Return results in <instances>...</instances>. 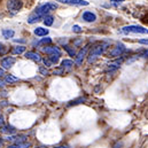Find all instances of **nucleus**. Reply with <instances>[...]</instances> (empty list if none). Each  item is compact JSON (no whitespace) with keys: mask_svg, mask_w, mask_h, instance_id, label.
Returning <instances> with one entry per match:
<instances>
[{"mask_svg":"<svg viewBox=\"0 0 148 148\" xmlns=\"http://www.w3.org/2000/svg\"><path fill=\"white\" fill-rule=\"evenodd\" d=\"M108 48V44L107 42H100V44H97V45H94L92 48H91V51H90V54H88V56H87V63H94L97 60H98V58L99 56H101L105 52H106V49Z\"/></svg>","mask_w":148,"mask_h":148,"instance_id":"f257e3e1","label":"nucleus"},{"mask_svg":"<svg viewBox=\"0 0 148 148\" xmlns=\"http://www.w3.org/2000/svg\"><path fill=\"white\" fill-rule=\"evenodd\" d=\"M121 34L129 35V34H140V35H148V29L141 25H126L119 30Z\"/></svg>","mask_w":148,"mask_h":148,"instance_id":"f03ea898","label":"nucleus"},{"mask_svg":"<svg viewBox=\"0 0 148 148\" xmlns=\"http://www.w3.org/2000/svg\"><path fill=\"white\" fill-rule=\"evenodd\" d=\"M55 9H58V3H55V2H46V3H42V5L38 6L37 8L35 9V13L45 16V15H48L49 12H53Z\"/></svg>","mask_w":148,"mask_h":148,"instance_id":"7ed1b4c3","label":"nucleus"},{"mask_svg":"<svg viewBox=\"0 0 148 148\" xmlns=\"http://www.w3.org/2000/svg\"><path fill=\"white\" fill-rule=\"evenodd\" d=\"M23 6L22 0H8L7 1V8L12 14H16L21 10Z\"/></svg>","mask_w":148,"mask_h":148,"instance_id":"20e7f679","label":"nucleus"},{"mask_svg":"<svg viewBox=\"0 0 148 148\" xmlns=\"http://www.w3.org/2000/svg\"><path fill=\"white\" fill-rule=\"evenodd\" d=\"M126 52V48H125V46L123 45V44H118L116 47H114L112 49H110L109 52H108V58H119V56H122L124 53Z\"/></svg>","mask_w":148,"mask_h":148,"instance_id":"39448f33","label":"nucleus"},{"mask_svg":"<svg viewBox=\"0 0 148 148\" xmlns=\"http://www.w3.org/2000/svg\"><path fill=\"white\" fill-rule=\"evenodd\" d=\"M88 45H86V46H84L82 49H79V52L76 54V56H75V63L77 64V66H82L83 64V62H84V60H85V58H86V55H87V51H88Z\"/></svg>","mask_w":148,"mask_h":148,"instance_id":"423d86ee","label":"nucleus"},{"mask_svg":"<svg viewBox=\"0 0 148 148\" xmlns=\"http://www.w3.org/2000/svg\"><path fill=\"white\" fill-rule=\"evenodd\" d=\"M42 52L46 53V54H48V55H58V56H61L62 55L61 49L58 46H53V45H48V46L42 47Z\"/></svg>","mask_w":148,"mask_h":148,"instance_id":"0eeeda50","label":"nucleus"},{"mask_svg":"<svg viewBox=\"0 0 148 148\" xmlns=\"http://www.w3.org/2000/svg\"><path fill=\"white\" fill-rule=\"evenodd\" d=\"M15 62H16L15 58H13V56H6V58H3L1 60L0 64H1V68L2 69H10L15 64Z\"/></svg>","mask_w":148,"mask_h":148,"instance_id":"6e6552de","label":"nucleus"},{"mask_svg":"<svg viewBox=\"0 0 148 148\" xmlns=\"http://www.w3.org/2000/svg\"><path fill=\"white\" fill-rule=\"evenodd\" d=\"M58 1L70 6H88V1L86 0H58Z\"/></svg>","mask_w":148,"mask_h":148,"instance_id":"1a4fd4ad","label":"nucleus"},{"mask_svg":"<svg viewBox=\"0 0 148 148\" xmlns=\"http://www.w3.org/2000/svg\"><path fill=\"white\" fill-rule=\"evenodd\" d=\"M82 18H83V21H85L87 23H92V22L97 21V15L91 10H85L82 15Z\"/></svg>","mask_w":148,"mask_h":148,"instance_id":"9d476101","label":"nucleus"},{"mask_svg":"<svg viewBox=\"0 0 148 148\" xmlns=\"http://www.w3.org/2000/svg\"><path fill=\"white\" fill-rule=\"evenodd\" d=\"M7 140L12 141L14 144H23V143H27V136H23V134H20V136H8Z\"/></svg>","mask_w":148,"mask_h":148,"instance_id":"9b49d317","label":"nucleus"},{"mask_svg":"<svg viewBox=\"0 0 148 148\" xmlns=\"http://www.w3.org/2000/svg\"><path fill=\"white\" fill-rule=\"evenodd\" d=\"M24 56L29 60H32L34 62H40L41 61V56L40 54L37 53V52H34V51H29V52H25Z\"/></svg>","mask_w":148,"mask_h":148,"instance_id":"f8f14e48","label":"nucleus"},{"mask_svg":"<svg viewBox=\"0 0 148 148\" xmlns=\"http://www.w3.org/2000/svg\"><path fill=\"white\" fill-rule=\"evenodd\" d=\"M44 18V16L42 15H39V14H37V13H32V14H30L29 15V17H28V23L29 24H35V23H37V22H39V21H41Z\"/></svg>","mask_w":148,"mask_h":148,"instance_id":"ddd939ff","label":"nucleus"},{"mask_svg":"<svg viewBox=\"0 0 148 148\" xmlns=\"http://www.w3.org/2000/svg\"><path fill=\"white\" fill-rule=\"evenodd\" d=\"M74 66H75L74 61L73 60H69V59H64L61 62V68L63 70H67V71H70L74 68Z\"/></svg>","mask_w":148,"mask_h":148,"instance_id":"4468645a","label":"nucleus"},{"mask_svg":"<svg viewBox=\"0 0 148 148\" xmlns=\"http://www.w3.org/2000/svg\"><path fill=\"white\" fill-rule=\"evenodd\" d=\"M0 131L2 133H5V134H9V136H12V134H14L16 132L15 127H13L12 125H2L0 127Z\"/></svg>","mask_w":148,"mask_h":148,"instance_id":"2eb2a0df","label":"nucleus"},{"mask_svg":"<svg viewBox=\"0 0 148 148\" xmlns=\"http://www.w3.org/2000/svg\"><path fill=\"white\" fill-rule=\"evenodd\" d=\"M48 29H45V28H41V27H38L34 30V34L38 36V37H46L48 35Z\"/></svg>","mask_w":148,"mask_h":148,"instance_id":"dca6fc26","label":"nucleus"},{"mask_svg":"<svg viewBox=\"0 0 148 148\" xmlns=\"http://www.w3.org/2000/svg\"><path fill=\"white\" fill-rule=\"evenodd\" d=\"M42 22L46 27H51L54 23V17L52 15H45L44 18H42Z\"/></svg>","mask_w":148,"mask_h":148,"instance_id":"f3484780","label":"nucleus"},{"mask_svg":"<svg viewBox=\"0 0 148 148\" xmlns=\"http://www.w3.org/2000/svg\"><path fill=\"white\" fill-rule=\"evenodd\" d=\"M1 34H2V36H3V38H6V39L13 38V37H14V35H15L14 30H10V29H2Z\"/></svg>","mask_w":148,"mask_h":148,"instance_id":"a211bd4d","label":"nucleus"},{"mask_svg":"<svg viewBox=\"0 0 148 148\" xmlns=\"http://www.w3.org/2000/svg\"><path fill=\"white\" fill-rule=\"evenodd\" d=\"M31 147V144L29 141L27 143H23V144H13V145H9L7 148H29Z\"/></svg>","mask_w":148,"mask_h":148,"instance_id":"6ab92c4d","label":"nucleus"},{"mask_svg":"<svg viewBox=\"0 0 148 148\" xmlns=\"http://www.w3.org/2000/svg\"><path fill=\"white\" fill-rule=\"evenodd\" d=\"M5 82L8 83V84H13V83L18 82V78H17L16 76H14V75H6V77H5Z\"/></svg>","mask_w":148,"mask_h":148,"instance_id":"aec40b11","label":"nucleus"},{"mask_svg":"<svg viewBox=\"0 0 148 148\" xmlns=\"http://www.w3.org/2000/svg\"><path fill=\"white\" fill-rule=\"evenodd\" d=\"M25 49H27L25 46H15L12 49V52H13V54H22V53L25 52Z\"/></svg>","mask_w":148,"mask_h":148,"instance_id":"412c9836","label":"nucleus"},{"mask_svg":"<svg viewBox=\"0 0 148 148\" xmlns=\"http://www.w3.org/2000/svg\"><path fill=\"white\" fill-rule=\"evenodd\" d=\"M63 47H64V49L67 51V53H68L70 56H73V58L76 56V54H77V53H76V51H75L74 47H71V46H69V45H64Z\"/></svg>","mask_w":148,"mask_h":148,"instance_id":"4be33fe9","label":"nucleus"},{"mask_svg":"<svg viewBox=\"0 0 148 148\" xmlns=\"http://www.w3.org/2000/svg\"><path fill=\"white\" fill-rule=\"evenodd\" d=\"M84 101H86V98H85V97H80V98H78V99H76V100L70 101L68 106H76V105H79V103H82V102H84Z\"/></svg>","mask_w":148,"mask_h":148,"instance_id":"5701e85b","label":"nucleus"},{"mask_svg":"<svg viewBox=\"0 0 148 148\" xmlns=\"http://www.w3.org/2000/svg\"><path fill=\"white\" fill-rule=\"evenodd\" d=\"M38 44H39V45H46V46H48V45H51V44H52V39H51L49 37L42 38Z\"/></svg>","mask_w":148,"mask_h":148,"instance_id":"b1692460","label":"nucleus"},{"mask_svg":"<svg viewBox=\"0 0 148 148\" xmlns=\"http://www.w3.org/2000/svg\"><path fill=\"white\" fill-rule=\"evenodd\" d=\"M83 38H76V39H74V46H76V47H82L83 46Z\"/></svg>","mask_w":148,"mask_h":148,"instance_id":"393cba45","label":"nucleus"},{"mask_svg":"<svg viewBox=\"0 0 148 148\" xmlns=\"http://www.w3.org/2000/svg\"><path fill=\"white\" fill-rule=\"evenodd\" d=\"M48 59H49V61H51L53 64H56V63L59 62V60H60V56H58V55H49Z\"/></svg>","mask_w":148,"mask_h":148,"instance_id":"a878e982","label":"nucleus"},{"mask_svg":"<svg viewBox=\"0 0 148 148\" xmlns=\"http://www.w3.org/2000/svg\"><path fill=\"white\" fill-rule=\"evenodd\" d=\"M7 51H8V48H7L2 42H0V55L6 54V53H7Z\"/></svg>","mask_w":148,"mask_h":148,"instance_id":"bb28decb","label":"nucleus"},{"mask_svg":"<svg viewBox=\"0 0 148 148\" xmlns=\"http://www.w3.org/2000/svg\"><path fill=\"white\" fill-rule=\"evenodd\" d=\"M73 31H74V32H76V34H82V32H83V29H82L79 25L75 24L74 27H73Z\"/></svg>","mask_w":148,"mask_h":148,"instance_id":"cd10ccee","label":"nucleus"},{"mask_svg":"<svg viewBox=\"0 0 148 148\" xmlns=\"http://www.w3.org/2000/svg\"><path fill=\"white\" fill-rule=\"evenodd\" d=\"M39 73L41 75H44V76H48V75H49V71H48L46 68H44V67H40V68H39Z\"/></svg>","mask_w":148,"mask_h":148,"instance_id":"c85d7f7f","label":"nucleus"},{"mask_svg":"<svg viewBox=\"0 0 148 148\" xmlns=\"http://www.w3.org/2000/svg\"><path fill=\"white\" fill-rule=\"evenodd\" d=\"M124 2V0H110V3L111 5H114V6H119V5H122Z\"/></svg>","mask_w":148,"mask_h":148,"instance_id":"c756f323","label":"nucleus"},{"mask_svg":"<svg viewBox=\"0 0 148 148\" xmlns=\"http://www.w3.org/2000/svg\"><path fill=\"white\" fill-rule=\"evenodd\" d=\"M63 73H64V70L62 68H58L53 71V75H63Z\"/></svg>","mask_w":148,"mask_h":148,"instance_id":"7c9ffc66","label":"nucleus"},{"mask_svg":"<svg viewBox=\"0 0 148 148\" xmlns=\"http://www.w3.org/2000/svg\"><path fill=\"white\" fill-rule=\"evenodd\" d=\"M42 61H44V63H45V67H51V66H54V64H53V63L49 61V59H48V58H47V59H44Z\"/></svg>","mask_w":148,"mask_h":148,"instance_id":"2f4dec72","label":"nucleus"},{"mask_svg":"<svg viewBox=\"0 0 148 148\" xmlns=\"http://www.w3.org/2000/svg\"><path fill=\"white\" fill-rule=\"evenodd\" d=\"M138 42H139V44H141V45H148V39L147 38L139 39V40H138Z\"/></svg>","mask_w":148,"mask_h":148,"instance_id":"473e14b6","label":"nucleus"},{"mask_svg":"<svg viewBox=\"0 0 148 148\" xmlns=\"http://www.w3.org/2000/svg\"><path fill=\"white\" fill-rule=\"evenodd\" d=\"M122 146H123V143H119V141H117V143L114 145V147H112V148H122Z\"/></svg>","mask_w":148,"mask_h":148,"instance_id":"72a5a7b5","label":"nucleus"},{"mask_svg":"<svg viewBox=\"0 0 148 148\" xmlns=\"http://www.w3.org/2000/svg\"><path fill=\"white\" fill-rule=\"evenodd\" d=\"M2 125H5V119H3V116L0 115V127H1Z\"/></svg>","mask_w":148,"mask_h":148,"instance_id":"f704fd0d","label":"nucleus"},{"mask_svg":"<svg viewBox=\"0 0 148 148\" xmlns=\"http://www.w3.org/2000/svg\"><path fill=\"white\" fill-rule=\"evenodd\" d=\"M5 85H6V82H5L3 79H1V78H0V88H2Z\"/></svg>","mask_w":148,"mask_h":148,"instance_id":"c9c22d12","label":"nucleus"},{"mask_svg":"<svg viewBox=\"0 0 148 148\" xmlns=\"http://www.w3.org/2000/svg\"><path fill=\"white\" fill-rule=\"evenodd\" d=\"M5 69H2V68H1V67H0V78H1V77H2V76H5Z\"/></svg>","mask_w":148,"mask_h":148,"instance_id":"e433bc0d","label":"nucleus"},{"mask_svg":"<svg viewBox=\"0 0 148 148\" xmlns=\"http://www.w3.org/2000/svg\"><path fill=\"white\" fill-rule=\"evenodd\" d=\"M143 56H144V58H148V49H147V51H145V52H144Z\"/></svg>","mask_w":148,"mask_h":148,"instance_id":"4c0bfd02","label":"nucleus"},{"mask_svg":"<svg viewBox=\"0 0 148 148\" xmlns=\"http://www.w3.org/2000/svg\"><path fill=\"white\" fill-rule=\"evenodd\" d=\"M54 148H70V147L66 145V146H59V147H54Z\"/></svg>","mask_w":148,"mask_h":148,"instance_id":"58836bf2","label":"nucleus"},{"mask_svg":"<svg viewBox=\"0 0 148 148\" xmlns=\"http://www.w3.org/2000/svg\"><path fill=\"white\" fill-rule=\"evenodd\" d=\"M2 146V138H0V147Z\"/></svg>","mask_w":148,"mask_h":148,"instance_id":"ea45409f","label":"nucleus"}]
</instances>
